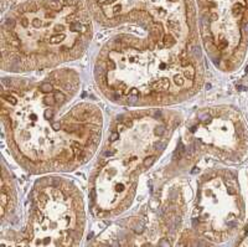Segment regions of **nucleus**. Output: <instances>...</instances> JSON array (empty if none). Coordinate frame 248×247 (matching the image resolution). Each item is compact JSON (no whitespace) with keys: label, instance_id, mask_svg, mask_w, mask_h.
Segmentation results:
<instances>
[{"label":"nucleus","instance_id":"nucleus-4","mask_svg":"<svg viewBox=\"0 0 248 247\" xmlns=\"http://www.w3.org/2000/svg\"><path fill=\"white\" fill-rule=\"evenodd\" d=\"M86 0H29L1 24V68L15 73L55 68L75 61L92 40Z\"/></svg>","mask_w":248,"mask_h":247},{"label":"nucleus","instance_id":"nucleus-6","mask_svg":"<svg viewBox=\"0 0 248 247\" xmlns=\"http://www.w3.org/2000/svg\"><path fill=\"white\" fill-rule=\"evenodd\" d=\"M85 228V202L74 182L56 175L35 182L24 246H77Z\"/></svg>","mask_w":248,"mask_h":247},{"label":"nucleus","instance_id":"nucleus-3","mask_svg":"<svg viewBox=\"0 0 248 247\" xmlns=\"http://www.w3.org/2000/svg\"><path fill=\"white\" fill-rule=\"evenodd\" d=\"M180 115L137 110L113 122L90 179L91 208L105 219L124 213L136 198L139 178L165 152Z\"/></svg>","mask_w":248,"mask_h":247},{"label":"nucleus","instance_id":"nucleus-1","mask_svg":"<svg viewBox=\"0 0 248 247\" xmlns=\"http://www.w3.org/2000/svg\"><path fill=\"white\" fill-rule=\"evenodd\" d=\"M74 68L39 77L1 81V121L10 153L32 174L72 171L97 152L103 115L94 102L78 99Z\"/></svg>","mask_w":248,"mask_h":247},{"label":"nucleus","instance_id":"nucleus-9","mask_svg":"<svg viewBox=\"0 0 248 247\" xmlns=\"http://www.w3.org/2000/svg\"><path fill=\"white\" fill-rule=\"evenodd\" d=\"M245 205L240 185L232 171H207L198 182V197L192 211V224L205 239L221 242L240 230Z\"/></svg>","mask_w":248,"mask_h":247},{"label":"nucleus","instance_id":"nucleus-8","mask_svg":"<svg viewBox=\"0 0 248 247\" xmlns=\"http://www.w3.org/2000/svg\"><path fill=\"white\" fill-rule=\"evenodd\" d=\"M203 46L217 67L240 66L248 46V0H196Z\"/></svg>","mask_w":248,"mask_h":247},{"label":"nucleus","instance_id":"nucleus-10","mask_svg":"<svg viewBox=\"0 0 248 247\" xmlns=\"http://www.w3.org/2000/svg\"><path fill=\"white\" fill-rule=\"evenodd\" d=\"M16 190L12 177L8 174L5 163L3 168V179H1V219L5 221L6 215H12L16 208Z\"/></svg>","mask_w":248,"mask_h":247},{"label":"nucleus","instance_id":"nucleus-7","mask_svg":"<svg viewBox=\"0 0 248 247\" xmlns=\"http://www.w3.org/2000/svg\"><path fill=\"white\" fill-rule=\"evenodd\" d=\"M248 150V133L240 115L230 108H206L187 122L180 159L191 164L199 157L212 155L226 162H238Z\"/></svg>","mask_w":248,"mask_h":247},{"label":"nucleus","instance_id":"nucleus-2","mask_svg":"<svg viewBox=\"0 0 248 247\" xmlns=\"http://www.w3.org/2000/svg\"><path fill=\"white\" fill-rule=\"evenodd\" d=\"M202 75L201 55L165 52L130 34L106 42L94 64L101 92L128 107H163L189 99L200 90Z\"/></svg>","mask_w":248,"mask_h":247},{"label":"nucleus","instance_id":"nucleus-11","mask_svg":"<svg viewBox=\"0 0 248 247\" xmlns=\"http://www.w3.org/2000/svg\"><path fill=\"white\" fill-rule=\"evenodd\" d=\"M12 1H14V0H3V6H5L6 3H12Z\"/></svg>","mask_w":248,"mask_h":247},{"label":"nucleus","instance_id":"nucleus-5","mask_svg":"<svg viewBox=\"0 0 248 247\" xmlns=\"http://www.w3.org/2000/svg\"><path fill=\"white\" fill-rule=\"evenodd\" d=\"M92 17L105 28L136 24L160 50L200 55L194 0H86Z\"/></svg>","mask_w":248,"mask_h":247}]
</instances>
